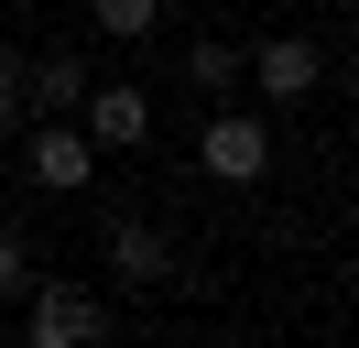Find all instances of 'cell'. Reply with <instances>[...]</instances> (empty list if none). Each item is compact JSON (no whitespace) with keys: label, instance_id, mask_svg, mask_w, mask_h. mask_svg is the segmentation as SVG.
<instances>
[{"label":"cell","instance_id":"11","mask_svg":"<svg viewBox=\"0 0 359 348\" xmlns=\"http://www.w3.org/2000/svg\"><path fill=\"white\" fill-rule=\"evenodd\" d=\"M22 283H33V250H22V229H0V304H22Z\"/></svg>","mask_w":359,"mask_h":348},{"label":"cell","instance_id":"5","mask_svg":"<svg viewBox=\"0 0 359 348\" xmlns=\"http://www.w3.org/2000/svg\"><path fill=\"white\" fill-rule=\"evenodd\" d=\"M76 109H88V142H98V152L153 142V98H142V87H120V76H109V87L88 76V98H76Z\"/></svg>","mask_w":359,"mask_h":348},{"label":"cell","instance_id":"1","mask_svg":"<svg viewBox=\"0 0 359 348\" xmlns=\"http://www.w3.org/2000/svg\"><path fill=\"white\" fill-rule=\"evenodd\" d=\"M98 326H109V304H98L88 283H44V272L22 283V337L33 348H88Z\"/></svg>","mask_w":359,"mask_h":348},{"label":"cell","instance_id":"2","mask_svg":"<svg viewBox=\"0 0 359 348\" xmlns=\"http://www.w3.org/2000/svg\"><path fill=\"white\" fill-rule=\"evenodd\" d=\"M196 163L218 174V185H262V174H272V130H262V109H207Z\"/></svg>","mask_w":359,"mask_h":348},{"label":"cell","instance_id":"10","mask_svg":"<svg viewBox=\"0 0 359 348\" xmlns=\"http://www.w3.org/2000/svg\"><path fill=\"white\" fill-rule=\"evenodd\" d=\"M11 130H22V55L0 44V152H11Z\"/></svg>","mask_w":359,"mask_h":348},{"label":"cell","instance_id":"4","mask_svg":"<svg viewBox=\"0 0 359 348\" xmlns=\"http://www.w3.org/2000/svg\"><path fill=\"white\" fill-rule=\"evenodd\" d=\"M98 250H109V272L131 283V294H153V283H175V239H163L153 218H109V239H98Z\"/></svg>","mask_w":359,"mask_h":348},{"label":"cell","instance_id":"3","mask_svg":"<svg viewBox=\"0 0 359 348\" xmlns=\"http://www.w3.org/2000/svg\"><path fill=\"white\" fill-rule=\"evenodd\" d=\"M11 142H22V130H11ZM22 174H33L44 196H76V185L98 174V142H88V130H55V120H33V142H22Z\"/></svg>","mask_w":359,"mask_h":348},{"label":"cell","instance_id":"6","mask_svg":"<svg viewBox=\"0 0 359 348\" xmlns=\"http://www.w3.org/2000/svg\"><path fill=\"white\" fill-rule=\"evenodd\" d=\"M240 76L262 87V98H316V76H327V65H316V44H305V33H272L262 55H240Z\"/></svg>","mask_w":359,"mask_h":348},{"label":"cell","instance_id":"7","mask_svg":"<svg viewBox=\"0 0 359 348\" xmlns=\"http://www.w3.org/2000/svg\"><path fill=\"white\" fill-rule=\"evenodd\" d=\"M22 98L33 109H76V98H88V65H76V55H33L22 65Z\"/></svg>","mask_w":359,"mask_h":348},{"label":"cell","instance_id":"9","mask_svg":"<svg viewBox=\"0 0 359 348\" xmlns=\"http://www.w3.org/2000/svg\"><path fill=\"white\" fill-rule=\"evenodd\" d=\"M185 76H196L207 98H229V87H240V44H218V33H207L196 55H185Z\"/></svg>","mask_w":359,"mask_h":348},{"label":"cell","instance_id":"8","mask_svg":"<svg viewBox=\"0 0 359 348\" xmlns=\"http://www.w3.org/2000/svg\"><path fill=\"white\" fill-rule=\"evenodd\" d=\"M88 22H98L109 44H142V33L163 22V0H88Z\"/></svg>","mask_w":359,"mask_h":348}]
</instances>
